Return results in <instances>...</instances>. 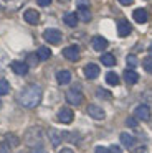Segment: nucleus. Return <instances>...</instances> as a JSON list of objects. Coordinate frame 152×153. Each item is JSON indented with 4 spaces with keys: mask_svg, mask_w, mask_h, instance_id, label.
Instances as JSON below:
<instances>
[{
    "mask_svg": "<svg viewBox=\"0 0 152 153\" xmlns=\"http://www.w3.org/2000/svg\"><path fill=\"white\" fill-rule=\"evenodd\" d=\"M40 100H41V87L36 86V84H30V86L23 87L20 96H18V102L25 109L36 107L40 104Z\"/></svg>",
    "mask_w": 152,
    "mask_h": 153,
    "instance_id": "nucleus-1",
    "label": "nucleus"
},
{
    "mask_svg": "<svg viewBox=\"0 0 152 153\" xmlns=\"http://www.w3.org/2000/svg\"><path fill=\"white\" fill-rule=\"evenodd\" d=\"M41 138H43L41 128H38V127H33V128H30L28 132H26V137H25L26 143H28L30 146H35V148L41 145Z\"/></svg>",
    "mask_w": 152,
    "mask_h": 153,
    "instance_id": "nucleus-2",
    "label": "nucleus"
},
{
    "mask_svg": "<svg viewBox=\"0 0 152 153\" xmlns=\"http://www.w3.org/2000/svg\"><path fill=\"white\" fill-rule=\"evenodd\" d=\"M43 38L48 41L50 45H59L63 40V35L59 30H55V28H48V30L43 31Z\"/></svg>",
    "mask_w": 152,
    "mask_h": 153,
    "instance_id": "nucleus-3",
    "label": "nucleus"
},
{
    "mask_svg": "<svg viewBox=\"0 0 152 153\" xmlns=\"http://www.w3.org/2000/svg\"><path fill=\"white\" fill-rule=\"evenodd\" d=\"M66 100H68V104H71V105H79V104L83 102V94H81V91H79L78 87H74V89H69L68 92H66Z\"/></svg>",
    "mask_w": 152,
    "mask_h": 153,
    "instance_id": "nucleus-4",
    "label": "nucleus"
},
{
    "mask_svg": "<svg viewBox=\"0 0 152 153\" xmlns=\"http://www.w3.org/2000/svg\"><path fill=\"white\" fill-rule=\"evenodd\" d=\"M63 56L68 61H78L79 59V46H76V45L66 46L65 50H63Z\"/></svg>",
    "mask_w": 152,
    "mask_h": 153,
    "instance_id": "nucleus-5",
    "label": "nucleus"
},
{
    "mask_svg": "<svg viewBox=\"0 0 152 153\" xmlns=\"http://www.w3.org/2000/svg\"><path fill=\"white\" fill-rule=\"evenodd\" d=\"M73 119H74V112L71 109H68V107H65V109H61L58 112V120L61 123H71Z\"/></svg>",
    "mask_w": 152,
    "mask_h": 153,
    "instance_id": "nucleus-6",
    "label": "nucleus"
},
{
    "mask_svg": "<svg viewBox=\"0 0 152 153\" xmlns=\"http://www.w3.org/2000/svg\"><path fill=\"white\" fill-rule=\"evenodd\" d=\"M131 31H132V27H131V23H129L127 20H119L117 22V35L119 36H127V35H131Z\"/></svg>",
    "mask_w": 152,
    "mask_h": 153,
    "instance_id": "nucleus-7",
    "label": "nucleus"
},
{
    "mask_svg": "<svg viewBox=\"0 0 152 153\" xmlns=\"http://www.w3.org/2000/svg\"><path fill=\"white\" fill-rule=\"evenodd\" d=\"M26 0H0V5L7 10H18L20 7H23Z\"/></svg>",
    "mask_w": 152,
    "mask_h": 153,
    "instance_id": "nucleus-8",
    "label": "nucleus"
},
{
    "mask_svg": "<svg viewBox=\"0 0 152 153\" xmlns=\"http://www.w3.org/2000/svg\"><path fill=\"white\" fill-rule=\"evenodd\" d=\"M10 68H12V71L15 74H18V76H25V74L28 73V64L23 63V61H13V63L10 64Z\"/></svg>",
    "mask_w": 152,
    "mask_h": 153,
    "instance_id": "nucleus-9",
    "label": "nucleus"
},
{
    "mask_svg": "<svg viewBox=\"0 0 152 153\" xmlns=\"http://www.w3.org/2000/svg\"><path fill=\"white\" fill-rule=\"evenodd\" d=\"M88 114L93 117V119L96 120H102L106 117V112L101 109L99 105H94V104H91V105H88Z\"/></svg>",
    "mask_w": 152,
    "mask_h": 153,
    "instance_id": "nucleus-10",
    "label": "nucleus"
},
{
    "mask_svg": "<svg viewBox=\"0 0 152 153\" xmlns=\"http://www.w3.org/2000/svg\"><path fill=\"white\" fill-rule=\"evenodd\" d=\"M135 117L141 120H149L150 119V107L142 104V105H137L135 107Z\"/></svg>",
    "mask_w": 152,
    "mask_h": 153,
    "instance_id": "nucleus-11",
    "label": "nucleus"
},
{
    "mask_svg": "<svg viewBox=\"0 0 152 153\" xmlns=\"http://www.w3.org/2000/svg\"><path fill=\"white\" fill-rule=\"evenodd\" d=\"M84 76L88 77V79H96V77L99 76V66L94 63H89L84 66Z\"/></svg>",
    "mask_w": 152,
    "mask_h": 153,
    "instance_id": "nucleus-12",
    "label": "nucleus"
},
{
    "mask_svg": "<svg viewBox=\"0 0 152 153\" xmlns=\"http://www.w3.org/2000/svg\"><path fill=\"white\" fill-rule=\"evenodd\" d=\"M23 18H25L26 23H32V25H36L40 22V13L36 10H33V8H30V10H26L25 13H23Z\"/></svg>",
    "mask_w": 152,
    "mask_h": 153,
    "instance_id": "nucleus-13",
    "label": "nucleus"
},
{
    "mask_svg": "<svg viewBox=\"0 0 152 153\" xmlns=\"http://www.w3.org/2000/svg\"><path fill=\"white\" fill-rule=\"evenodd\" d=\"M56 81H58L59 86H65V84H69L71 82V73L68 69H63V71H58L56 73Z\"/></svg>",
    "mask_w": 152,
    "mask_h": 153,
    "instance_id": "nucleus-14",
    "label": "nucleus"
},
{
    "mask_svg": "<svg viewBox=\"0 0 152 153\" xmlns=\"http://www.w3.org/2000/svg\"><path fill=\"white\" fill-rule=\"evenodd\" d=\"M93 48H94L96 51H104L106 48H108V40L102 36H94L93 38Z\"/></svg>",
    "mask_w": 152,
    "mask_h": 153,
    "instance_id": "nucleus-15",
    "label": "nucleus"
},
{
    "mask_svg": "<svg viewBox=\"0 0 152 153\" xmlns=\"http://www.w3.org/2000/svg\"><path fill=\"white\" fill-rule=\"evenodd\" d=\"M132 15H134V20L137 22V23H145V22L149 20V15L144 8H135Z\"/></svg>",
    "mask_w": 152,
    "mask_h": 153,
    "instance_id": "nucleus-16",
    "label": "nucleus"
},
{
    "mask_svg": "<svg viewBox=\"0 0 152 153\" xmlns=\"http://www.w3.org/2000/svg\"><path fill=\"white\" fill-rule=\"evenodd\" d=\"M50 56H51V50H50L48 46H40L38 48V51H36L38 61H46V59H50Z\"/></svg>",
    "mask_w": 152,
    "mask_h": 153,
    "instance_id": "nucleus-17",
    "label": "nucleus"
},
{
    "mask_svg": "<svg viewBox=\"0 0 152 153\" xmlns=\"http://www.w3.org/2000/svg\"><path fill=\"white\" fill-rule=\"evenodd\" d=\"M124 81L127 84H135L139 81V74L132 69H126L124 71Z\"/></svg>",
    "mask_w": 152,
    "mask_h": 153,
    "instance_id": "nucleus-18",
    "label": "nucleus"
},
{
    "mask_svg": "<svg viewBox=\"0 0 152 153\" xmlns=\"http://www.w3.org/2000/svg\"><path fill=\"white\" fill-rule=\"evenodd\" d=\"M119 138H121V143L122 145L126 146V148H132V146H134V143H135V138L132 135H129V133H121V137H119Z\"/></svg>",
    "mask_w": 152,
    "mask_h": 153,
    "instance_id": "nucleus-19",
    "label": "nucleus"
},
{
    "mask_svg": "<svg viewBox=\"0 0 152 153\" xmlns=\"http://www.w3.org/2000/svg\"><path fill=\"white\" fill-rule=\"evenodd\" d=\"M63 22H65L68 27H76L78 25V17H76V13H73V12H68V13H65V17H63Z\"/></svg>",
    "mask_w": 152,
    "mask_h": 153,
    "instance_id": "nucleus-20",
    "label": "nucleus"
},
{
    "mask_svg": "<svg viewBox=\"0 0 152 153\" xmlns=\"http://www.w3.org/2000/svg\"><path fill=\"white\" fill-rule=\"evenodd\" d=\"M48 137H50V140H51L53 146H58L59 143H61V133H59L58 130L51 128V130L48 132Z\"/></svg>",
    "mask_w": 152,
    "mask_h": 153,
    "instance_id": "nucleus-21",
    "label": "nucleus"
},
{
    "mask_svg": "<svg viewBox=\"0 0 152 153\" xmlns=\"http://www.w3.org/2000/svg\"><path fill=\"white\" fill-rule=\"evenodd\" d=\"M76 17H78V20L89 22V20H91V12H89V8H78Z\"/></svg>",
    "mask_w": 152,
    "mask_h": 153,
    "instance_id": "nucleus-22",
    "label": "nucleus"
},
{
    "mask_svg": "<svg viewBox=\"0 0 152 153\" xmlns=\"http://www.w3.org/2000/svg\"><path fill=\"white\" fill-rule=\"evenodd\" d=\"M101 63L104 64V66L111 68V66H114V64H116V58L112 56L111 53H106V54H102V56H101Z\"/></svg>",
    "mask_w": 152,
    "mask_h": 153,
    "instance_id": "nucleus-23",
    "label": "nucleus"
},
{
    "mask_svg": "<svg viewBox=\"0 0 152 153\" xmlns=\"http://www.w3.org/2000/svg\"><path fill=\"white\" fill-rule=\"evenodd\" d=\"M106 82H108L109 86H117L119 84V76L116 73H108L106 74Z\"/></svg>",
    "mask_w": 152,
    "mask_h": 153,
    "instance_id": "nucleus-24",
    "label": "nucleus"
},
{
    "mask_svg": "<svg viewBox=\"0 0 152 153\" xmlns=\"http://www.w3.org/2000/svg\"><path fill=\"white\" fill-rule=\"evenodd\" d=\"M10 92V84L7 79H0V96H5Z\"/></svg>",
    "mask_w": 152,
    "mask_h": 153,
    "instance_id": "nucleus-25",
    "label": "nucleus"
},
{
    "mask_svg": "<svg viewBox=\"0 0 152 153\" xmlns=\"http://www.w3.org/2000/svg\"><path fill=\"white\" fill-rule=\"evenodd\" d=\"M5 140H7V143H8V146H17L18 145V138H17L15 135H12V133H7Z\"/></svg>",
    "mask_w": 152,
    "mask_h": 153,
    "instance_id": "nucleus-26",
    "label": "nucleus"
},
{
    "mask_svg": "<svg viewBox=\"0 0 152 153\" xmlns=\"http://www.w3.org/2000/svg\"><path fill=\"white\" fill-rule=\"evenodd\" d=\"M142 66H144V69L147 71V73L152 74V58L150 56L144 58V59H142Z\"/></svg>",
    "mask_w": 152,
    "mask_h": 153,
    "instance_id": "nucleus-27",
    "label": "nucleus"
},
{
    "mask_svg": "<svg viewBox=\"0 0 152 153\" xmlns=\"http://www.w3.org/2000/svg\"><path fill=\"white\" fill-rule=\"evenodd\" d=\"M126 61H127V66H131V68H135L137 63H139V59H137L135 54H129V56L126 58Z\"/></svg>",
    "mask_w": 152,
    "mask_h": 153,
    "instance_id": "nucleus-28",
    "label": "nucleus"
},
{
    "mask_svg": "<svg viewBox=\"0 0 152 153\" xmlns=\"http://www.w3.org/2000/svg\"><path fill=\"white\" fill-rule=\"evenodd\" d=\"M96 96L101 97V99H111V92H108V91L101 89V87H99V89L96 91Z\"/></svg>",
    "mask_w": 152,
    "mask_h": 153,
    "instance_id": "nucleus-29",
    "label": "nucleus"
},
{
    "mask_svg": "<svg viewBox=\"0 0 152 153\" xmlns=\"http://www.w3.org/2000/svg\"><path fill=\"white\" fill-rule=\"evenodd\" d=\"M78 8H89V0H78Z\"/></svg>",
    "mask_w": 152,
    "mask_h": 153,
    "instance_id": "nucleus-30",
    "label": "nucleus"
},
{
    "mask_svg": "<svg viewBox=\"0 0 152 153\" xmlns=\"http://www.w3.org/2000/svg\"><path fill=\"white\" fill-rule=\"evenodd\" d=\"M108 152H109V153H122V150L119 148L117 145H111V146L108 148Z\"/></svg>",
    "mask_w": 152,
    "mask_h": 153,
    "instance_id": "nucleus-31",
    "label": "nucleus"
},
{
    "mask_svg": "<svg viewBox=\"0 0 152 153\" xmlns=\"http://www.w3.org/2000/svg\"><path fill=\"white\" fill-rule=\"evenodd\" d=\"M126 125H127V127H137V120L132 119V117H129V119L126 120Z\"/></svg>",
    "mask_w": 152,
    "mask_h": 153,
    "instance_id": "nucleus-32",
    "label": "nucleus"
},
{
    "mask_svg": "<svg viewBox=\"0 0 152 153\" xmlns=\"http://www.w3.org/2000/svg\"><path fill=\"white\" fill-rule=\"evenodd\" d=\"M36 2H38L40 7H48V5L51 4V0H36Z\"/></svg>",
    "mask_w": 152,
    "mask_h": 153,
    "instance_id": "nucleus-33",
    "label": "nucleus"
},
{
    "mask_svg": "<svg viewBox=\"0 0 152 153\" xmlns=\"http://www.w3.org/2000/svg\"><path fill=\"white\" fill-rule=\"evenodd\" d=\"M0 153H10L8 152V145H7V143H0Z\"/></svg>",
    "mask_w": 152,
    "mask_h": 153,
    "instance_id": "nucleus-34",
    "label": "nucleus"
},
{
    "mask_svg": "<svg viewBox=\"0 0 152 153\" xmlns=\"http://www.w3.org/2000/svg\"><path fill=\"white\" fill-rule=\"evenodd\" d=\"M94 153H109V152H108V148H104V146H96Z\"/></svg>",
    "mask_w": 152,
    "mask_h": 153,
    "instance_id": "nucleus-35",
    "label": "nucleus"
},
{
    "mask_svg": "<svg viewBox=\"0 0 152 153\" xmlns=\"http://www.w3.org/2000/svg\"><path fill=\"white\" fill-rule=\"evenodd\" d=\"M144 99H145V100H149V102L152 104V91H147V92L144 94Z\"/></svg>",
    "mask_w": 152,
    "mask_h": 153,
    "instance_id": "nucleus-36",
    "label": "nucleus"
},
{
    "mask_svg": "<svg viewBox=\"0 0 152 153\" xmlns=\"http://www.w3.org/2000/svg\"><path fill=\"white\" fill-rule=\"evenodd\" d=\"M32 153H48L45 148H41V146H36V148H33V152Z\"/></svg>",
    "mask_w": 152,
    "mask_h": 153,
    "instance_id": "nucleus-37",
    "label": "nucleus"
},
{
    "mask_svg": "<svg viewBox=\"0 0 152 153\" xmlns=\"http://www.w3.org/2000/svg\"><path fill=\"white\" fill-rule=\"evenodd\" d=\"M134 0H119V4H122V5H131Z\"/></svg>",
    "mask_w": 152,
    "mask_h": 153,
    "instance_id": "nucleus-38",
    "label": "nucleus"
},
{
    "mask_svg": "<svg viewBox=\"0 0 152 153\" xmlns=\"http://www.w3.org/2000/svg\"><path fill=\"white\" fill-rule=\"evenodd\" d=\"M59 153H74V152H73L71 148H63V150H61V152H59Z\"/></svg>",
    "mask_w": 152,
    "mask_h": 153,
    "instance_id": "nucleus-39",
    "label": "nucleus"
},
{
    "mask_svg": "<svg viewBox=\"0 0 152 153\" xmlns=\"http://www.w3.org/2000/svg\"><path fill=\"white\" fill-rule=\"evenodd\" d=\"M134 153H145V148H144V146H141V148H139V150H135Z\"/></svg>",
    "mask_w": 152,
    "mask_h": 153,
    "instance_id": "nucleus-40",
    "label": "nucleus"
},
{
    "mask_svg": "<svg viewBox=\"0 0 152 153\" xmlns=\"http://www.w3.org/2000/svg\"><path fill=\"white\" fill-rule=\"evenodd\" d=\"M149 51H150V53H152V43H150V46H149Z\"/></svg>",
    "mask_w": 152,
    "mask_h": 153,
    "instance_id": "nucleus-41",
    "label": "nucleus"
},
{
    "mask_svg": "<svg viewBox=\"0 0 152 153\" xmlns=\"http://www.w3.org/2000/svg\"><path fill=\"white\" fill-rule=\"evenodd\" d=\"M0 107H2V100H0Z\"/></svg>",
    "mask_w": 152,
    "mask_h": 153,
    "instance_id": "nucleus-42",
    "label": "nucleus"
}]
</instances>
